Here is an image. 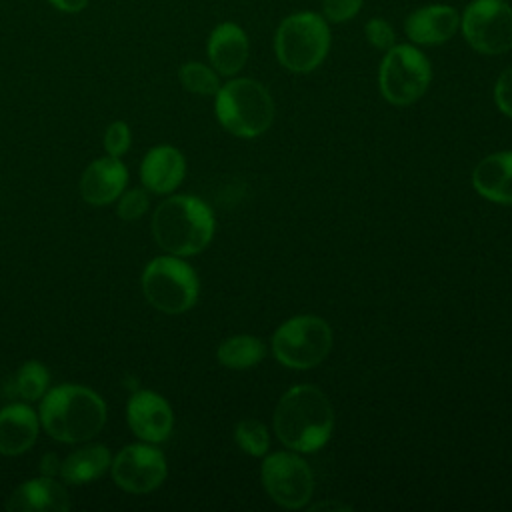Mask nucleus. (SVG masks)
I'll use <instances>...</instances> for the list:
<instances>
[{
	"label": "nucleus",
	"mask_w": 512,
	"mask_h": 512,
	"mask_svg": "<svg viewBox=\"0 0 512 512\" xmlns=\"http://www.w3.org/2000/svg\"><path fill=\"white\" fill-rule=\"evenodd\" d=\"M334 410L328 396L312 386H292L274 410V432L294 452H316L332 434Z\"/></svg>",
	"instance_id": "obj_1"
},
{
	"label": "nucleus",
	"mask_w": 512,
	"mask_h": 512,
	"mask_svg": "<svg viewBox=\"0 0 512 512\" xmlns=\"http://www.w3.org/2000/svg\"><path fill=\"white\" fill-rule=\"evenodd\" d=\"M40 426L58 442L92 440L106 424V404L100 394L80 384H60L40 398Z\"/></svg>",
	"instance_id": "obj_2"
},
{
	"label": "nucleus",
	"mask_w": 512,
	"mask_h": 512,
	"mask_svg": "<svg viewBox=\"0 0 512 512\" xmlns=\"http://www.w3.org/2000/svg\"><path fill=\"white\" fill-rule=\"evenodd\" d=\"M214 228L210 206L188 194L168 196L152 214V236L156 244L174 256L202 252L210 244Z\"/></svg>",
	"instance_id": "obj_3"
},
{
	"label": "nucleus",
	"mask_w": 512,
	"mask_h": 512,
	"mask_svg": "<svg viewBox=\"0 0 512 512\" xmlns=\"http://www.w3.org/2000/svg\"><path fill=\"white\" fill-rule=\"evenodd\" d=\"M214 112L226 132L238 138H256L274 120V100L258 80L232 78L216 92Z\"/></svg>",
	"instance_id": "obj_4"
},
{
	"label": "nucleus",
	"mask_w": 512,
	"mask_h": 512,
	"mask_svg": "<svg viewBox=\"0 0 512 512\" xmlns=\"http://www.w3.org/2000/svg\"><path fill=\"white\" fill-rule=\"evenodd\" d=\"M330 40V28L322 14L294 12L276 28L274 54L286 70L308 74L328 56Z\"/></svg>",
	"instance_id": "obj_5"
},
{
	"label": "nucleus",
	"mask_w": 512,
	"mask_h": 512,
	"mask_svg": "<svg viewBox=\"0 0 512 512\" xmlns=\"http://www.w3.org/2000/svg\"><path fill=\"white\" fill-rule=\"evenodd\" d=\"M140 286L148 304L164 314L190 310L200 292L194 268L174 254L152 258L142 272Z\"/></svg>",
	"instance_id": "obj_6"
},
{
	"label": "nucleus",
	"mask_w": 512,
	"mask_h": 512,
	"mask_svg": "<svg viewBox=\"0 0 512 512\" xmlns=\"http://www.w3.org/2000/svg\"><path fill=\"white\" fill-rule=\"evenodd\" d=\"M332 348V328L320 316L300 314L282 322L272 336L274 358L286 368L318 366Z\"/></svg>",
	"instance_id": "obj_7"
},
{
	"label": "nucleus",
	"mask_w": 512,
	"mask_h": 512,
	"mask_svg": "<svg viewBox=\"0 0 512 512\" xmlns=\"http://www.w3.org/2000/svg\"><path fill=\"white\" fill-rule=\"evenodd\" d=\"M430 80L432 66L414 44H394L386 50L378 70V86L386 102L414 104L426 94Z\"/></svg>",
	"instance_id": "obj_8"
},
{
	"label": "nucleus",
	"mask_w": 512,
	"mask_h": 512,
	"mask_svg": "<svg viewBox=\"0 0 512 512\" xmlns=\"http://www.w3.org/2000/svg\"><path fill=\"white\" fill-rule=\"evenodd\" d=\"M460 30L472 50L504 54L512 48V6L504 0H472L460 16Z\"/></svg>",
	"instance_id": "obj_9"
},
{
	"label": "nucleus",
	"mask_w": 512,
	"mask_h": 512,
	"mask_svg": "<svg viewBox=\"0 0 512 512\" xmlns=\"http://www.w3.org/2000/svg\"><path fill=\"white\" fill-rule=\"evenodd\" d=\"M262 486L282 508H304L314 490V476L306 460L294 452H274L264 458L260 468Z\"/></svg>",
	"instance_id": "obj_10"
},
{
	"label": "nucleus",
	"mask_w": 512,
	"mask_h": 512,
	"mask_svg": "<svg viewBox=\"0 0 512 512\" xmlns=\"http://www.w3.org/2000/svg\"><path fill=\"white\" fill-rule=\"evenodd\" d=\"M112 480L130 494H148L156 490L166 474L168 464L160 448L150 442H134L124 446L110 464Z\"/></svg>",
	"instance_id": "obj_11"
},
{
	"label": "nucleus",
	"mask_w": 512,
	"mask_h": 512,
	"mask_svg": "<svg viewBox=\"0 0 512 512\" xmlns=\"http://www.w3.org/2000/svg\"><path fill=\"white\" fill-rule=\"evenodd\" d=\"M126 422L138 440L158 444L172 434L174 414L164 396L152 390H138L126 404Z\"/></svg>",
	"instance_id": "obj_12"
},
{
	"label": "nucleus",
	"mask_w": 512,
	"mask_h": 512,
	"mask_svg": "<svg viewBox=\"0 0 512 512\" xmlns=\"http://www.w3.org/2000/svg\"><path fill=\"white\" fill-rule=\"evenodd\" d=\"M460 30V14L450 4H428L412 10L404 20V32L412 44L438 46Z\"/></svg>",
	"instance_id": "obj_13"
},
{
	"label": "nucleus",
	"mask_w": 512,
	"mask_h": 512,
	"mask_svg": "<svg viewBox=\"0 0 512 512\" xmlns=\"http://www.w3.org/2000/svg\"><path fill=\"white\" fill-rule=\"evenodd\" d=\"M128 170L116 156L92 160L80 176V196L90 206H108L126 190Z\"/></svg>",
	"instance_id": "obj_14"
},
{
	"label": "nucleus",
	"mask_w": 512,
	"mask_h": 512,
	"mask_svg": "<svg viewBox=\"0 0 512 512\" xmlns=\"http://www.w3.org/2000/svg\"><path fill=\"white\" fill-rule=\"evenodd\" d=\"M186 174V160L184 154L170 146L160 144L146 152L140 162V180L148 192L166 196L174 192Z\"/></svg>",
	"instance_id": "obj_15"
},
{
	"label": "nucleus",
	"mask_w": 512,
	"mask_h": 512,
	"mask_svg": "<svg viewBox=\"0 0 512 512\" xmlns=\"http://www.w3.org/2000/svg\"><path fill=\"white\" fill-rule=\"evenodd\" d=\"M10 512H66L70 496L54 476H40L22 482L6 500Z\"/></svg>",
	"instance_id": "obj_16"
},
{
	"label": "nucleus",
	"mask_w": 512,
	"mask_h": 512,
	"mask_svg": "<svg viewBox=\"0 0 512 512\" xmlns=\"http://www.w3.org/2000/svg\"><path fill=\"white\" fill-rule=\"evenodd\" d=\"M248 36L236 22H220L208 36L206 54L220 76L238 74L248 60Z\"/></svg>",
	"instance_id": "obj_17"
},
{
	"label": "nucleus",
	"mask_w": 512,
	"mask_h": 512,
	"mask_svg": "<svg viewBox=\"0 0 512 512\" xmlns=\"http://www.w3.org/2000/svg\"><path fill=\"white\" fill-rule=\"evenodd\" d=\"M40 418L28 402H14L0 410V454L20 456L38 438Z\"/></svg>",
	"instance_id": "obj_18"
},
{
	"label": "nucleus",
	"mask_w": 512,
	"mask_h": 512,
	"mask_svg": "<svg viewBox=\"0 0 512 512\" xmlns=\"http://www.w3.org/2000/svg\"><path fill=\"white\" fill-rule=\"evenodd\" d=\"M472 186L482 198L512 206V152H494L482 158L472 172Z\"/></svg>",
	"instance_id": "obj_19"
},
{
	"label": "nucleus",
	"mask_w": 512,
	"mask_h": 512,
	"mask_svg": "<svg viewBox=\"0 0 512 512\" xmlns=\"http://www.w3.org/2000/svg\"><path fill=\"white\" fill-rule=\"evenodd\" d=\"M112 464V454L104 444L90 442L70 452L60 462V478L66 484H88L98 480Z\"/></svg>",
	"instance_id": "obj_20"
},
{
	"label": "nucleus",
	"mask_w": 512,
	"mask_h": 512,
	"mask_svg": "<svg viewBox=\"0 0 512 512\" xmlns=\"http://www.w3.org/2000/svg\"><path fill=\"white\" fill-rule=\"evenodd\" d=\"M264 344L252 334H236L218 346V362L232 370H248L264 358Z\"/></svg>",
	"instance_id": "obj_21"
},
{
	"label": "nucleus",
	"mask_w": 512,
	"mask_h": 512,
	"mask_svg": "<svg viewBox=\"0 0 512 512\" xmlns=\"http://www.w3.org/2000/svg\"><path fill=\"white\" fill-rule=\"evenodd\" d=\"M50 384L48 368L38 360H26L16 376H14V390L24 402H36L40 400Z\"/></svg>",
	"instance_id": "obj_22"
},
{
	"label": "nucleus",
	"mask_w": 512,
	"mask_h": 512,
	"mask_svg": "<svg viewBox=\"0 0 512 512\" xmlns=\"http://www.w3.org/2000/svg\"><path fill=\"white\" fill-rule=\"evenodd\" d=\"M178 80L182 88L196 96H216L220 90V74L202 62H186L178 70Z\"/></svg>",
	"instance_id": "obj_23"
},
{
	"label": "nucleus",
	"mask_w": 512,
	"mask_h": 512,
	"mask_svg": "<svg viewBox=\"0 0 512 512\" xmlns=\"http://www.w3.org/2000/svg\"><path fill=\"white\" fill-rule=\"evenodd\" d=\"M234 438H236V444L240 446V450L250 454V456H264L268 452V448H270L268 430L256 418L240 420L236 424Z\"/></svg>",
	"instance_id": "obj_24"
},
{
	"label": "nucleus",
	"mask_w": 512,
	"mask_h": 512,
	"mask_svg": "<svg viewBox=\"0 0 512 512\" xmlns=\"http://www.w3.org/2000/svg\"><path fill=\"white\" fill-rule=\"evenodd\" d=\"M148 210V194L146 190L142 188H130V190H124L120 196H118V216L124 220V222H134L138 220L140 216H144V212Z\"/></svg>",
	"instance_id": "obj_25"
},
{
	"label": "nucleus",
	"mask_w": 512,
	"mask_h": 512,
	"mask_svg": "<svg viewBox=\"0 0 512 512\" xmlns=\"http://www.w3.org/2000/svg\"><path fill=\"white\" fill-rule=\"evenodd\" d=\"M132 142V134H130V126L122 120H116L112 124H108L106 132H104V150L108 156H116L120 158L122 154L128 152Z\"/></svg>",
	"instance_id": "obj_26"
},
{
	"label": "nucleus",
	"mask_w": 512,
	"mask_h": 512,
	"mask_svg": "<svg viewBox=\"0 0 512 512\" xmlns=\"http://www.w3.org/2000/svg\"><path fill=\"white\" fill-rule=\"evenodd\" d=\"M364 36L368 40V44L376 50H388L396 44V34L394 28L390 26L388 20L384 18H370L364 26Z\"/></svg>",
	"instance_id": "obj_27"
},
{
	"label": "nucleus",
	"mask_w": 512,
	"mask_h": 512,
	"mask_svg": "<svg viewBox=\"0 0 512 512\" xmlns=\"http://www.w3.org/2000/svg\"><path fill=\"white\" fill-rule=\"evenodd\" d=\"M362 4L364 0H322V16L326 22L344 24L360 12Z\"/></svg>",
	"instance_id": "obj_28"
},
{
	"label": "nucleus",
	"mask_w": 512,
	"mask_h": 512,
	"mask_svg": "<svg viewBox=\"0 0 512 512\" xmlns=\"http://www.w3.org/2000/svg\"><path fill=\"white\" fill-rule=\"evenodd\" d=\"M494 102L502 114L512 118V66L498 76L494 84Z\"/></svg>",
	"instance_id": "obj_29"
},
{
	"label": "nucleus",
	"mask_w": 512,
	"mask_h": 512,
	"mask_svg": "<svg viewBox=\"0 0 512 512\" xmlns=\"http://www.w3.org/2000/svg\"><path fill=\"white\" fill-rule=\"evenodd\" d=\"M48 4L64 14H78L90 4V0H48Z\"/></svg>",
	"instance_id": "obj_30"
},
{
	"label": "nucleus",
	"mask_w": 512,
	"mask_h": 512,
	"mask_svg": "<svg viewBox=\"0 0 512 512\" xmlns=\"http://www.w3.org/2000/svg\"><path fill=\"white\" fill-rule=\"evenodd\" d=\"M314 510H320V508H338V510H350V506H344V504H316V506H312Z\"/></svg>",
	"instance_id": "obj_31"
}]
</instances>
